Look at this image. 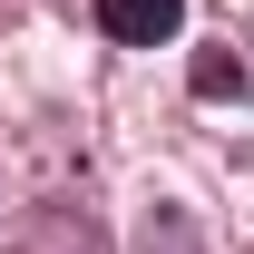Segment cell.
<instances>
[{
	"label": "cell",
	"mask_w": 254,
	"mask_h": 254,
	"mask_svg": "<svg viewBox=\"0 0 254 254\" xmlns=\"http://www.w3.org/2000/svg\"><path fill=\"white\" fill-rule=\"evenodd\" d=\"M195 98H245V59L205 49V59H195Z\"/></svg>",
	"instance_id": "cell-2"
},
{
	"label": "cell",
	"mask_w": 254,
	"mask_h": 254,
	"mask_svg": "<svg viewBox=\"0 0 254 254\" xmlns=\"http://www.w3.org/2000/svg\"><path fill=\"white\" fill-rule=\"evenodd\" d=\"M98 30L118 49H166L186 30V0H98Z\"/></svg>",
	"instance_id": "cell-1"
}]
</instances>
